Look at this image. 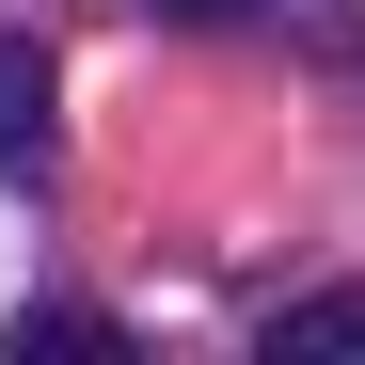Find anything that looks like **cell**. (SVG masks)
I'll list each match as a JSON object with an SVG mask.
<instances>
[{
  "mask_svg": "<svg viewBox=\"0 0 365 365\" xmlns=\"http://www.w3.org/2000/svg\"><path fill=\"white\" fill-rule=\"evenodd\" d=\"M270 349H365V286H318V302H286Z\"/></svg>",
  "mask_w": 365,
  "mask_h": 365,
  "instance_id": "cell-2",
  "label": "cell"
},
{
  "mask_svg": "<svg viewBox=\"0 0 365 365\" xmlns=\"http://www.w3.org/2000/svg\"><path fill=\"white\" fill-rule=\"evenodd\" d=\"M48 96H64V80H48V48L0 32V175H48V143H64V128H48Z\"/></svg>",
  "mask_w": 365,
  "mask_h": 365,
  "instance_id": "cell-1",
  "label": "cell"
},
{
  "mask_svg": "<svg viewBox=\"0 0 365 365\" xmlns=\"http://www.w3.org/2000/svg\"><path fill=\"white\" fill-rule=\"evenodd\" d=\"M159 16H238V0H159Z\"/></svg>",
  "mask_w": 365,
  "mask_h": 365,
  "instance_id": "cell-3",
  "label": "cell"
}]
</instances>
